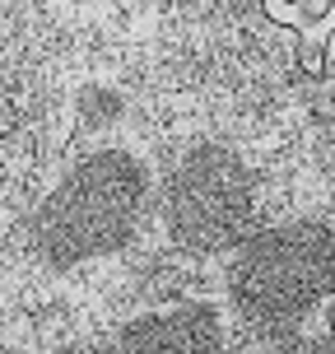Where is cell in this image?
I'll return each mask as SVG.
<instances>
[{
	"instance_id": "obj_1",
	"label": "cell",
	"mask_w": 335,
	"mask_h": 354,
	"mask_svg": "<svg viewBox=\"0 0 335 354\" xmlns=\"http://www.w3.org/2000/svg\"><path fill=\"white\" fill-rule=\"evenodd\" d=\"M149 205V168L131 149H98L56 182L28 224L37 261L70 270L131 243Z\"/></svg>"
},
{
	"instance_id": "obj_2",
	"label": "cell",
	"mask_w": 335,
	"mask_h": 354,
	"mask_svg": "<svg viewBox=\"0 0 335 354\" xmlns=\"http://www.w3.org/2000/svg\"><path fill=\"white\" fill-rule=\"evenodd\" d=\"M335 299V229L289 219L251 233L233 252L229 303L261 336L303 331V317Z\"/></svg>"
},
{
	"instance_id": "obj_3",
	"label": "cell",
	"mask_w": 335,
	"mask_h": 354,
	"mask_svg": "<svg viewBox=\"0 0 335 354\" xmlns=\"http://www.w3.org/2000/svg\"><path fill=\"white\" fill-rule=\"evenodd\" d=\"M256 177L229 145H191L163 187V229L186 252H224L251 238Z\"/></svg>"
},
{
	"instance_id": "obj_4",
	"label": "cell",
	"mask_w": 335,
	"mask_h": 354,
	"mask_svg": "<svg viewBox=\"0 0 335 354\" xmlns=\"http://www.w3.org/2000/svg\"><path fill=\"white\" fill-rule=\"evenodd\" d=\"M112 354H229V336L210 303H177L135 317L117 336Z\"/></svg>"
},
{
	"instance_id": "obj_5",
	"label": "cell",
	"mask_w": 335,
	"mask_h": 354,
	"mask_svg": "<svg viewBox=\"0 0 335 354\" xmlns=\"http://www.w3.org/2000/svg\"><path fill=\"white\" fill-rule=\"evenodd\" d=\"M265 354H335L326 336H307V331H289V336H270Z\"/></svg>"
},
{
	"instance_id": "obj_6",
	"label": "cell",
	"mask_w": 335,
	"mask_h": 354,
	"mask_svg": "<svg viewBox=\"0 0 335 354\" xmlns=\"http://www.w3.org/2000/svg\"><path fill=\"white\" fill-rule=\"evenodd\" d=\"M331 5H335V0H303V10H298L303 24H317V19H326V10H331Z\"/></svg>"
},
{
	"instance_id": "obj_7",
	"label": "cell",
	"mask_w": 335,
	"mask_h": 354,
	"mask_svg": "<svg viewBox=\"0 0 335 354\" xmlns=\"http://www.w3.org/2000/svg\"><path fill=\"white\" fill-rule=\"evenodd\" d=\"M321 336L331 340V350H335V299L326 303V326H321Z\"/></svg>"
},
{
	"instance_id": "obj_8",
	"label": "cell",
	"mask_w": 335,
	"mask_h": 354,
	"mask_svg": "<svg viewBox=\"0 0 335 354\" xmlns=\"http://www.w3.org/2000/svg\"><path fill=\"white\" fill-rule=\"evenodd\" d=\"M52 354H88L84 345H66V350H52Z\"/></svg>"
},
{
	"instance_id": "obj_9",
	"label": "cell",
	"mask_w": 335,
	"mask_h": 354,
	"mask_svg": "<svg viewBox=\"0 0 335 354\" xmlns=\"http://www.w3.org/2000/svg\"><path fill=\"white\" fill-rule=\"evenodd\" d=\"M326 56H331V66H335V37H331V42H326Z\"/></svg>"
},
{
	"instance_id": "obj_10",
	"label": "cell",
	"mask_w": 335,
	"mask_h": 354,
	"mask_svg": "<svg viewBox=\"0 0 335 354\" xmlns=\"http://www.w3.org/2000/svg\"><path fill=\"white\" fill-rule=\"evenodd\" d=\"M0 10H5V0H0Z\"/></svg>"
}]
</instances>
